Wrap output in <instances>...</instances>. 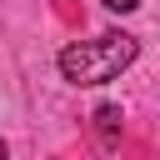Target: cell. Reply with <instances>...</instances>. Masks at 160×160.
I'll use <instances>...</instances> for the list:
<instances>
[{
    "instance_id": "obj_1",
    "label": "cell",
    "mask_w": 160,
    "mask_h": 160,
    "mask_svg": "<svg viewBox=\"0 0 160 160\" xmlns=\"http://www.w3.org/2000/svg\"><path fill=\"white\" fill-rule=\"evenodd\" d=\"M140 55V40L125 35V30H110V35H95V40H75L60 50V75L70 85H110L120 70H130Z\"/></svg>"
},
{
    "instance_id": "obj_2",
    "label": "cell",
    "mask_w": 160,
    "mask_h": 160,
    "mask_svg": "<svg viewBox=\"0 0 160 160\" xmlns=\"http://www.w3.org/2000/svg\"><path fill=\"white\" fill-rule=\"evenodd\" d=\"M120 105H95V135H100V145H115L120 140Z\"/></svg>"
},
{
    "instance_id": "obj_3",
    "label": "cell",
    "mask_w": 160,
    "mask_h": 160,
    "mask_svg": "<svg viewBox=\"0 0 160 160\" xmlns=\"http://www.w3.org/2000/svg\"><path fill=\"white\" fill-rule=\"evenodd\" d=\"M135 5H140V0H105V10H115V15H130Z\"/></svg>"
},
{
    "instance_id": "obj_4",
    "label": "cell",
    "mask_w": 160,
    "mask_h": 160,
    "mask_svg": "<svg viewBox=\"0 0 160 160\" xmlns=\"http://www.w3.org/2000/svg\"><path fill=\"white\" fill-rule=\"evenodd\" d=\"M0 160H10V150H5V140H0Z\"/></svg>"
}]
</instances>
